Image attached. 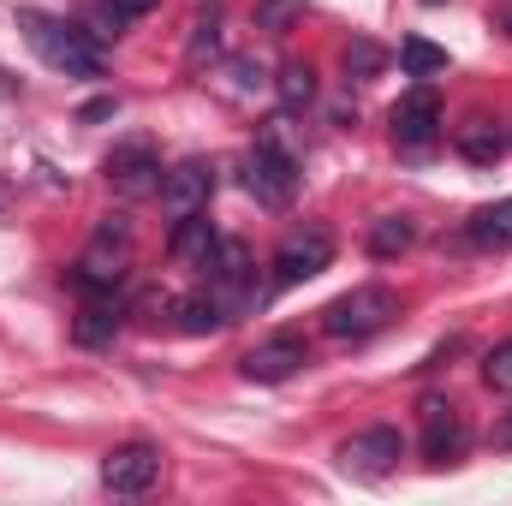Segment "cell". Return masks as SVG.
Masks as SVG:
<instances>
[{
    "label": "cell",
    "instance_id": "10",
    "mask_svg": "<svg viewBox=\"0 0 512 506\" xmlns=\"http://www.w3.org/2000/svg\"><path fill=\"white\" fill-rule=\"evenodd\" d=\"M155 197H161V209H167L173 221H179V215H197V209H209V197H215V161L191 155V161L167 167Z\"/></svg>",
    "mask_w": 512,
    "mask_h": 506
},
{
    "label": "cell",
    "instance_id": "17",
    "mask_svg": "<svg viewBox=\"0 0 512 506\" xmlns=\"http://www.w3.org/2000/svg\"><path fill=\"white\" fill-rule=\"evenodd\" d=\"M411 245H417V227H411L405 215H382V221H370L364 251L376 256V262H393V256H405Z\"/></svg>",
    "mask_w": 512,
    "mask_h": 506
},
{
    "label": "cell",
    "instance_id": "2",
    "mask_svg": "<svg viewBox=\"0 0 512 506\" xmlns=\"http://www.w3.org/2000/svg\"><path fill=\"white\" fill-rule=\"evenodd\" d=\"M245 191H251L262 209H286V203H292V191H298V155L286 149L280 120H274V126H262L256 149L245 155Z\"/></svg>",
    "mask_w": 512,
    "mask_h": 506
},
{
    "label": "cell",
    "instance_id": "8",
    "mask_svg": "<svg viewBox=\"0 0 512 506\" xmlns=\"http://www.w3.org/2000/svg\"><path fill=\"white\" fill-rule=\"evenodd\" d=\"M399 459H405V435L393 423L358 429L352 441H340V471H352V477H387Z\"/></svg>",
    "mask_w": 512,
    "mask_h": 506
},
{
    "label": "cell",
    "instance_id": "9",
    "mask_svg": "<svg viewBox=\"0 0 512 506\" xmlns=\"http://www.w3.org/2000/svg\"><path fill=\"white\" fill-rule=\"evenodd\" d=\"M161 483V447L149 441H126L102 459V489L108 495H149Z\"/></svg>",
    "mask_w": 512,
    "mask_h": 506
},
{
    "label": "cell",
    "instance_id": "4",
    "mask_svg": "<svg viewBox=\"0 0 512 506\" xmlns=\"http://www.w3.org/2000/svg\"><path fill=\"white\" fill-rule=\"evenodd\" d=\"M126 262H131V227H126V215H108V221L96 227L90 251L78 256L72 280H78L84 292H114V286L126 280Z\"/></svg>",
    "mask_w": 512,
    "mask_h": 506
},
{
    "label": "cell",
    "instance_id": "7",
    "mask_svg": "<svg viewBox=\"0 0 512 506\" xmlns=\"http://www.w3.org/2000/svg\"><path fill=\"white\" fill-rule=\"evenodd\" d=\"M334 262V233L328 227H298L280 239L274 251V286H304L310 274H322Z\"/></svg>",
    "mask_w": 512,
    "mask_h": 506
},
{
    "label": "cell",
    "instance_id": "22",
    "mask_svg": "<svg viewBox=\"0 0 512 506\" xmlns=\"http://www.w3.org/2000/svg\"><path fill=\"white\" fill-rule=\"evenodd\" d=\"M387 66V48H376L370 36H358V42H346V78H376Z\"/></svg>",
    "mask_w": 512,
    "mask_h": 506
},
{
    "label": "cell",
    "instance_id": "15",
    "mask_svg": "<svg viewBox=\"0 0 512 506\" xmlns=\"http://www.w3.org/2000/svg\"><path fill=\"white\" fill-rule=\"evenodd\" d=\"M227 322H233V304H227L215 286L179 298V328H185V334H215V328H227Z\"/></svg>",
    "mask_w": 512,
    "mask_h": 506
},
{
    "label": "cell",
    "instance_id": "12",
    "mask_svg": "<svg viewBox=\"0 0 512 506\" xmlns=\"http://www.w3.org/2000/svg\"><path fill=\"white\" fill-rule=\"evenodd\" d=\"M304 364H310V346L298 334H274L256 352H245V376L251 381H286V376H298Z\"/></svg>",
    "mask_w": 512,
    "mask_h": 506
},
{
    "label": "cell",
    "instance_id": "21",
    "mask_svg": "<svg viewBox=\"0 0 512 506\" xmlns=\"http://www.w3.org/2000/svg\"><path fill=\"white\" fill-rule=\"evenodd\" d=\"M256 30H268V36H286L298 18H304V0H256Z\"/></svg>",
    "mask_w": 512,
    "mask_h": 506
},
{
    "label": "cell",
    "instance_id": "6",
    "mask_svg": "<svg viewBox=\"0 0 512 506\" xmlns=\"http://www.w3.org/2000/svg\"><path fill=\"white\" fill-rule=\"evenodd\" d=\"M161 155H155V143H143V137H131V143H114L108 149V161H102V179L120 191V197H155L161 191Z\"/></svg>",
    "mask_w": 512,
    "mask_h": 506
},
{
    "label": "cell",
    "instance_id": "27",
    "mask_svg": "<svg viewBox=\"0 0 512 506\" xmlns=\"http://www.w3.org/2000/svg\"><path fill=\"white\" fill-rule=\"evenodd\" d=\"M495 30L512 42V0H501V6H495Z\"/></svg>",
    "mask_w": 512,
    "mask_h": 506
},
{
    "label": "cell",
    "instance_id": "3",
    "mask_svg": "<svg viewBox=\"0 0 512 506\" xmlns=\"http://www.w3.org/2000/svg\"><path fill=\"white\" fill-rule=\"evenodd\" d=\"M393 316H399V298L387 286H352V292H340L322 310V334L328 340H370V334H382Z\"/></svg>",
    "mask_w": 512,
    "mask_h": 506
},
{
    "label": "cell",
    "instance_id": "18",
    "mask_svg": "<svg viewBox=\"0 0 512 506\" xmlns=\"http://www.w3.org/2000/svg\"><path fill=\"white\" fill-rule=\"evenodd\" d=\"M471 245H483V251H512V197H501V203H489V209L471 215Z\"/></svg>",
    "mask_w": 512,
    "mask_h": 506
},
{
    "label": "cell",
    "instance_id": "16",
    "mask_svg": "<svg viewBox=\"0 0 512 506\" xmlns=\"http://www.w3.org/2000/svg\"><path fill=\"white\" fill-rule=\"evenodd\" d=\"M453 149L471 161V167H495L501 161V149H507V137L495 120H465V126L453 131Z\"/></svg>",
    "mask_w": 512,
    "mask_h": 506
},
{
    "label": "cell",
    "instance_id": "14",
    "mask_svg": "<svg viewBox=\"0 0 512 506\" xmlns=\"http://www.w3.org/2000/svg\"><path fill=\"white\" fill-rule=\"evenodd\" d=\"M120 322H126V304L114 298V292H96L84 310H78V322H72V340L78 346H114V334H120Z\"/></svg>",
    "mask_w": 512,
    "mask_h": 506
},
{
    "label": "cell",
    "instance_id": "1",
    "mask_svg": "<svg viewBox=\"0 0 512 506\" xmlns=\"http://www.w3.org/2000/svg\"><path fill=\"white\" fill-rule=\"evenodd\" d=\"M18 30L24 42L42 54V66L66 72V78H102V42L84 30V24H66V18H48V12H18Z\"/></svg>",
    "mask_w": 512,
    "mask_h": 506
},
{
    "label": "cell",
    "instance_id": "25",
    "mask_svg": "<svg viewBox=\"0 0 512 506\" xmlns=\"http://www.w3.org/2000/svg\"><path fill=\"white\" fill-rule=\"evenodd\" d=\"M102 6H108L114 18H143V12H155L161 0H102Z\"/></svg>",
    "mask_w": 512,
    "mask_h": 506
},
{
    "label": "cell",
    "instance_id": "11",
    "mask_svg": "<svg viewBox=\"0 0 512 506\" xmlns=\"http://www.w3.org/2000/svg\"><path fill=\"white\" fill-rule=\"evenodd\" d=\"M465 417L453 399H423V459L429 465H453L465 453Z\"/></svg>",
    "mask_w": 512,
    "mask_h": 506
},
{
    "label": "cell",
    "instance_id": "24",
    "mask_svg": "<svg viewBox=\"0 0 512 506\" xmlns=\"http://www.w3.org/2000/svg\"><path fill=\"white\" fill-rule=\"evenodd\" d=\"M227 78H233V96H251L256 84H262V72H256L251 60H227Z\"/></svg>",
    "mask_w": 512,
    "mask_h": 506
},
{
    "label": "cell",
    "instance_id": "28",
    "mask_svg": "<svg viewBox=\"0 0 512 506\" xmlns=\"http://www.w3.org/2000/svg\"><path fill=\"white\" fill-rule=\"evenodd\" d=\"M489 441H495V447H512V411L495 423V435H489Z\"/></svg>",
    "mask_w": 512,
    "mask_h": 506
},
{
    "label": "cell",
    "instance_id": "19",
    "mask_svg": "<svg viewBox=\"0 0 512 506\" xmlns=\"http://www.w3.org/2000/svg\"><path fill=\"white\" fill-rule=\"evenodd\" d=\"M274 90H280V108H286V114H304V108L316 102V72H310L304 60H286L280 78H274Z\"/></svg>",
    "mask_w": 512,
    "mask_h": 506
},
{
    "label": "cell",
    "instance_id": "5",
    "mask_svg": "<svg viewBox=\"0 0 512 506\" xmlns=\"http://www.w3.org/2000/svg\"><path fill=\"white\" fill-rule=\"evenodd\" d=\"M393 143H399V155H429L435 143H441V96L429 90V84H417V90H405L399 102H393Z\"/></svg>",
    "mask_w": 512,
    "mask_h": 506
},
{
    "label": "cell",
    "instance_id": "13",
    "mask_svg": "<svg viewBox=\"0 0 512 506\" xmlns=\"http://www.w3.org/2000/svg\"><path fill=\"white\" fill-rule=\"evenodd\" d=\"M167 251H173V262H185V268H209V262H215V251H221V233H215L209 209H197V215H179V227H173Z\"/></svg>",
    "mask_w": 512,
    "mask_h": 506
},
{
    "label": "cell",
    "instance_id": "23",
    "mask_svg": "<svg viewBox=\"0 0 512 506\" xmlns=\"http://www.w3.org/2000/svg\"><path fill=\"white\" fill-rule=\"evenodd\" d=\"M483 381H489L495 393H512V340H501V346L483 358Z\"/></svg>",
    "mask_w": 512,
    "mask_h": 506
},
{
    "label": "cell",
    "instance_id": "20",
    "mask_svg": "<svg viewBox=\"0 0 512 506\" xmlns=\"http://www.w3.org/2000/svg\"><path fill=\"white\" fill-rule=\"evenodd\" d=\"M399 66H405V78H435V72H447V48H435L429 36H405Z\"/></svg>",
    "mask_w": 512,
    "mask_h": 506
},
{
    "label": "cell",
    "instance_id": "26",
    "mask_svg": "<svg viewBox=\"0 0 512 506\" xmlns=\"http://www.w3.org/2000/svg\"><path fill=\"white\" fill-rule=\"evenodd\" d=\"M203 54H215V24H203V36L191 42V66H203Z\"/></svg>",
    "mask_w": 512,
    "mask_h": 506
},
{
    "label": "cell",
    "instance_id": "29",
    "mask_svg": "<svg viewBox=\"0 0 512 506\" xmlns=\"http://www.w3.org/2000/svg\"><path fill=\"white\" fill-rule=\"evenodd\" d=\"M423 6H441V0H423Z\"/></svg>",
    "mask_w": 512,
    "mask_h": 506
}]
</instances>
